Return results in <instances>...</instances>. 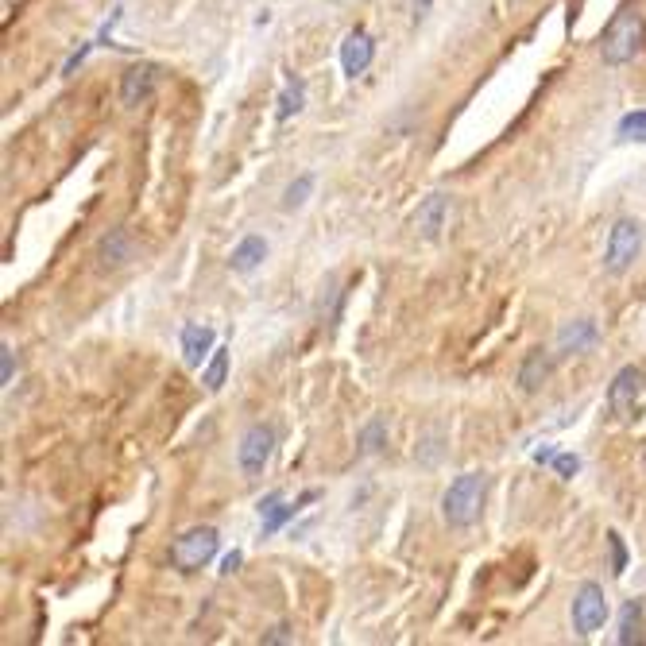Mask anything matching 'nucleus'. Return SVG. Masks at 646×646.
Returning <instances> with one entry per match:
<instances>
[{"mask_svg": "<svg viewBox=\"0 0 646 646\" xmlns=\"http://www.w3.org/2000/svg\"><path fill=\"white\" fill-rule=\"evenodd\" d=\"M488 500V476L484 472H465L449 484V492L441 496V519L453 530H469Z\"/></svg>", "mask_w": 646, "mask_h": 646, "instance_id": "1", "label": "nucleus"}, {"mask_svg": "<svg viewBox=\"0 0 646 646\" xmlns=\"http://www.w3.org/2000/svg\"><path fill=\"white\" fill-rule=\"evenodd\" d=\"M643 35H646L643 12L619 8L616 16H612V24L604 28V39H600V59H604V66H627V62L643 51Z\"/></svg>", "mask_w": 646, "mask_h": 646, "instance_id": "2", "label": "nucleus"}, {"mask_svg": "<svg viewBox=\"0 0 646 646\" xmlns=\"http://www.w3.org/2000/svg\"><path fill=\"white\" fill-rule=\"evenodd\" d=\"M217 546H221V534L213 527L186 530V534H178L175 542H171V565H175L178 573H198L202 565L213 561Z\"/></svg>", "mask_w": 646, "mask_h": 646, "instance_id": "3", "label": "nucleus"}, {"mask_svg": "<svg viewBox=\"0 0 646 646\" xmlns=\"http://www.w3.org/2000/svg\"><path fill=\"white\" fill-rule=\"evenodd\" d=\"M643 256V225L635 217H619L608 233V248H604V267L612 275H623L631 271L635 260Z\"/></svg>", "mask_w": 646, "mask_h": 646, "instance_id": "4", "label": "nucleus"}, {"mask_svg": "<svg viewBox=\"0 0 646 646\" xmlns=\"http://www.w3.org/2000/svg\"><path fill=\"white\" fill-rule=\"evenodd\" d=\"M604 619H608V596L596 581H585L573 596V631L581 639H592L604 627Z\"/></svg>", "mask_w": 646, "mask_h": 646, "instance_id": "5", "label": "nucleus"}, {"mask_svg": "<svg viewBox=\"0 0 646 646\" xmlns=\"http://www.w3.org/2000/svg\"><path fill=\"white\" fill-rule=\"evenodd\" d=\"M271 453H275V430L264 426V422H256V426L244 430L240 449H236V461H240L244 476H260L267 469V461H271Z\"/></svg>", "mask_w": 646, "mask_h": 646, "instance_id": "6", "label": "nucleus"}, {"mask_svg": "<svg viewBox=\"0 0 646 646\" xmlns=\"http://www.w3.org/2000/svg\"><path fill=\"white\" fill-rule=\"evenodd\" d=\"M643 368H635V364H627V368H619L612 387H608V407L619 414V418H631L635 407H639V395H643Z\"/></svg>", "mask_w": 646, "mask_h": 646, "instance_id": "7", "label": "nucleus"}, {"mask_svg": "<svg viewBox=\"0 0 646 646\" xmlns=\"http://www.w3.org/2000/svg\"><path fill=\"white\" fill-rule=\"evenodd\" d=\"M159 78H163V70L155 66V62H140V66H132L128 74H124V82H120V101L128 105V109H140L144 101H151V93L159 86Z\"/></svg>", "mask_w": 646, "mask_h": 646, "instance_id": "8", "label": "nucleus"}, {"mask_svg": "<svg viewBox=\"0 0 646 646\" xmlns=\"http://www.w3.org/2000/svg\"><path fill=\"white\" fill-rule=\"evenodd\" d=\"M132 256H136V240H132L128 229H109V233L101 236V244H97L101 271H120L124 264H132Z\"/></svg>", "mask_w": 646, "mask_h": 646, "instance_id": "9", "label": "nucleus"}, {"mask_svg": "<svg viewBox=\"0 0 646 646\" xmlns=\"http://www.w3.org/2000/svg\"><path fill=\"white\" fill-rule=\"evenodd\" d=\"M376 59V43H372V35L364 28H356L345 35V43H341V70L356 78V74H364L368 66Z\"/></svg>", "mask_w": 646, "mask_h": 646, "instance_id": "10", "label": "nucleus"}, {"mask_svg": "<svg viewBox=\"0 0 646 646\" xmlns=\"http://www.w3.org/2000/svg\"><path fill=\"white\" fill-rule=\"evenodd\" d=\"M596 341H600V329H596V322H592V318H577V322L561 325V333H558V349L565 356L588 353Z\"/></svg>", "mask_w": 646, "mask_h": 646, "instance_id": "11", "label": "nucleus"}, {"mask_svg": "<svg viewBox=\"0 0 646 646\" xmlns=\"http://www.w3.org/2000/svg\"><path fill=\"white\" fill-rule=\"evenodd\" d=\"M206 356H213V329L198 322L182 325V360L190 368H202Z\"/></svg>", "mask_w": 646, "mask_h": 646, "instance_id": "12", "label": "nucleus"}, {"mask_svg": "<svg viewBox=\"0 0 646 646\" xmlns=\"http://www.w3.org/2000/svg\"><path fill=\"white\" fill-rule=\"evenodd\" d=\"M623 646H643L646 643V612L643 600H627L623 604V616H619V635Z\"/></svg>", "mask_w": 646, "mask_h": 646, "instance_id": "13", "label": "nucleus"}, {"mask_svg": "<svg viewBox=\"0 0 646 646\" xmlns=\"http://www.w3.org/2000/svg\"><path fill=\"white\" fill-rule=\"evenodd\" d=\"M445 217H449V198L445 194H430L422 209H418V217H414V229L422 236H438L445 229Z\"/></svg>", "mask_w": 646, "mask_h": 646, "instance_id": "14", "label": "nucleus"}, {"mask_svg": "<svg viewBox=\"0 0 646 646\" xmlns=\"http://www.w3.org/2000/svg\"><path fill=\"white\" fill-rule=\"evenodd\" d=\"M264 260H267V240H264V236H244V240L233 248V260H229V267H233L236 275H248V271H256Z\"/></svg>", "mask_w": 646, "mask_h": 646, "instance_id": "15", "label": "nucleus"}, {"mask_svg": "<svg viewBox=\"0 0 646 646\" xmlns=\"http://www.w3.org/2000/svg\"><path fill=\"white\" fill-rule=\"evenodd\" d=\"M550 372H554L550 353H546V349H534V353H527L523 368H519V387H523V391H538L542 383L550 380Z\"/></svg>", "mask_w": 646, "mask_h": 646, "instance_id": "16", "label": "nucleus"}, {"mask_svg": "<svg viewBox=\"0 0 646 646\" xmlns=\"http://www.w3.org/2000/svg\"><path fill=\"white\" fill-rule=\"evenodd\" d=\"M294 511H298V507H287L279 492H271V496H267V500L260 503V519H264V534H275V530H279V527H283V523H287V519H291Z\"/></svg>", "mask_w": 646, "mask_h": 646, "instance_id": "17", "label": "nucleus"}, {"mask_svg": "<svg viewBox=\"0 0 646 646\" xmlns=\"http://www.w3.org/2000/svg\"><path fill=\"white\" fill-rule=\"evenodd\" d=\"M302 105H306V86H302L298 78H287V89L279 93V109H275V117L291 120L294 113H302Z\"/></svg>", "mask_w": 646, "mask_h": 646, "instance_id": "18", "label": "nucleus"}, {"mask_svg": "<svg viewBox=\"0 0 646 646\" xmlns=\"http://www.w3.org/2000/svg\"><path fill=\"white\" fill-rule=\"evenodd\" d=\"M225 376H229V349H213L206 372H202L206 391H221V387H225Z\"/></svg>", "mask_w": 646, "mask_h": 646, "instance_id": "19", "label": "nucleus"}, {"mask_svg": "<svg viewBox=\"0 0 646 646\" xmlns=\"http://www.w3.org/2000/svg\"><path fill=\"white\" fill-rule=\"evenodd\" d=\"M619 140L646 144V109H639V113H627V117L619 120Z\"/></svg>", "mask_w": 646, "mask_h": 646, "instance_id": "20", "label": "nucleus"}, {"mask_svg": "<svg viewBox=\"0 0 646 646\" xmlns=\"http://www.w3.org/2000/svg\"><path fill=\"white\" fill-rule=\"evenodd\" d=\"M310 190H314V175L294 178L291 186H287V194H283V209H298L306 198H310Z\"/></svg>", "mask_w": 646, "mask_h": 646, "instance_id": "21", "label": "nucleus"}, {"mask_svg": "<svg viewBox=\"0 0 646 646\" xmlns=\"http://www.w3.org/2000/svg\"><path fill=\"white\" fill-rule=\"evenodd\" d=\"M383 438H387V426H383V418H372V422L364 426V434H360V445H364V453H380Z\"/></svg>", "mask_w": 646, "mask_h": 646, "instance_id": "22", "label": "nucleus"}, {"mask_svg": "<svg viewBox=\"0 0 646 646\" xmlns=\"http://www.w3.org/2000/svg\"><path fill=\"white\" fill-rule=\"evenodd\" d=\"M608 550H612V573H623L627 569V546H623V538H619V530H608Z\"/></svg>", "mask_w": 646, "mask_h": 646, "instance_id": "23", "label": "nucleus"}, {"mask_svg": "<svg viewBox=\"0 0 646 646\" xmlns=\"http://www.w3.org/2000/svg\"><path fill=\"white\" fill-rule=\"evenodd\" d=\"M554 472H558L561 480H573L577 472H581V457H573V453H554Z\"/></svg>", "mask_w": 646, "mask_h": 646, "instance_id": "24", "label": "nucleus"}, {"mask_svg": "<svg viewBox=\"0 0 646 646\" xmlns=\"http://www.w3.org/2000/svg\"><path fill=\"white\" fill-rule=\"evenodd\" d=\"M12 372H16V356H12V345H0V380L12 383Z\"/></svg>", "mask_w": 646, "mask_h": 646, "instance_id": "25", "label": "nucleus"}, {"mask_svg": "<svg viewBox=\"0 0 646 646\" xmlns=\"http://www.w3.org/2000/svg\"><path fill=\"white\" fill-rule=\"evenodd\" d=\"M275 643H294L291 627H271V631L264 635V646H275Z\"/></svg>", "mask_w": 646, "mask_h": 646, "instance_id": "26", "label": "nucleus"}, {"mask_svg": "<svg viewBox=\"0 0 646 646\" xmlns=\"http://www.w3.org/2000/svg\"><path fill=\"white\" fill-rule=\"evenodd\" d=\"M240 561H244V558H240V554H236V550H233L229 558L221 561V573H225V577H229V573H236V569H240Z\"/></svg>", "mask_w": 646, "mask_h": 646, "instance_id": "27", "label": "nucleus"}, {"mask_svg": "<svg viewBox=\"0 0 646 646\" xmlns=\"http://www.w3.org/2000/svg\"><path fill=\"white\" fill-rule=\"evenodd\" d=\"M418 4H426V0H418Z\"/></svg>", "mask_w": 646, "mask_h": 646, "instance_id": "28", "label": "nucleus"}]
</instances>
